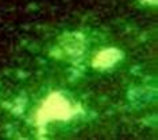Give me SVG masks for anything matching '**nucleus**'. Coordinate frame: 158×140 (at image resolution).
Masks as SVG:
<instances>
[]
</instances>
